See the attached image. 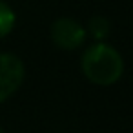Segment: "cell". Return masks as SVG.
Segmentation results:
<instances>
[{"instance_id": "cell-1", "label": "cell", "mask_w": 133, "mask_h": 133, "mask_svg": "<svg viewBox=\"0 0 133 133\" xmlns=\"http://www.w3.org/2000/svg\"><path fill=\"white\" fill-rule=\"evenodd\" d=\"M82 71L88 77V80H91L93 84L111 86L122 77L124 62L115 48L108 44H97L84 51Z\"/></svg>"}, {"instance_id": "cell-6", "label": "cell", "mask_w": 133, "mask_h": 133, "mask_svg": "<svg viewBox=\"0 0 133 133\" xmlns=\"http://www.w3.org/2000/svg\"><path fill=\"white\" fill-rule=\"evenodd\" d=\"M0 133H4V129H2V126H0Z\"/></svg>"}, {"instance_id": "cell-5", "label": "cell", "mask_w": 133, "mask_h": 133, "mask_svg": "<svg viewBox=\"0 0 133 133\" xmlns=\"http://www.w3.org/2000/svg\"><path fill=\"white\" fill-rule=\"evenodd\" d=\"M88 31L95 37V38H104V37H108V33H109V22L104 18V17H93L91 20H89V24H88Z\"/></svg>"}, {"instance_id": "cell-4", "label": "cell", "mask_w": 133, "mask_h": 133, "mask_svg": "<svg viewBox=\"0 0 133 133\" xmlns=\"http://www.w3.org/2000/svg\"><path fill=\"white\" fill-rule=\"evenodd\" d=\"M13 28H15V13H13V9L8 4L0 2V38L6 37L8 33H11Z\"/></svg>"}, {"instance_id": "cell-3", "label": "cell", "mask_w": 133, "mask_h": 133, "mask_svg": "<svg viewBox=\"0 0 133 133\" xmlns=\"http://www.w3.org/2000/svg\"><path fill=\"white\" fill-rule=\"evenodd\" d=\"M51 38L60 49H77L86 40V29L73 18H58L51 26Z\"/></svg>"}, {"instance_id": "cell-2", "label": "cell", "mask_w": 133, "mask_h": 133, "mask_svg": "<svg viewBox=\"0 0 133 133\" xmlns=\"http://www.w3.org/2000/svg\"><path fill=\"white\" fill-rule=\"evenodd\" d=\"M24 64L11 53H0V102L8 100L24 82Z\"/></svg>"}]
</instances>
